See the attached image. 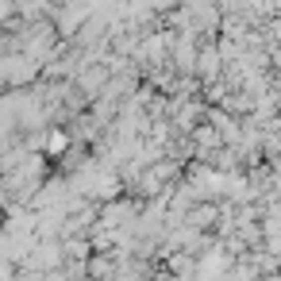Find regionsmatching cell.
<instances>
[{
    "mask_svg": "<svg viewBox=\"0 0 281 281\" xmlns=\"http://www.w3.org/2000/svg\"><path fill=\"white\" fill-rule=\"evenodd\" d=\"M46 147H50V154H58V150L66 147V135H62V131H54L50 139H46Z\"/></svg>",
    "mask_w": 281,
    "mask_h": 281,
    "instance_id": "6da1fadb",
    "label": "cell"
}]
</instances>
